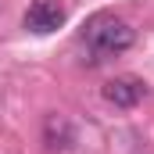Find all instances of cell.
Listing matches in <instances>:
<instances>
[{
    "instance_id": "3",
    "label": "cell",
    "mask_w": 154,
    "mask_h": 154,
    "mask_svg": "<svg viewBox=\"0 0 154 154\" xmlns=\"http://www.w3.org/2000/svg\"><path fill=\"white\" fill-rule=\"evenodd\" d=\"M104 97H108L115 108H133V104L143 97V86H140L136 79H111V82L104 86Z\"/></svg>"
},
{
    "instance_id": "2",
    "label": "cell",
    "mask_w": 154,
    "mask_h": 154,
    "mask_svg": "<svg viewBox=\"0 0 154 154\" xmlns=\"http://www.w3.org/2000/svg\"><path fill=\"white\" fill-rule=\"evenodd\" d=\"M65 25V7L61 0H36L29 11H25V29L32 32H54Z\"/></svg>"
},
{
    "instance_id": "1",
    "label": "cell",
    "mask_w": 154,
    "mask_h": 154,
    "mask_svg": "<svg viewBox=\"0 0 154 154\" xmlns=\"http://www.w3.org/2000/svg\"><path fill=\"white\" fill-rule=\"evenodd\" d=\"M86 39L97 47V54H122L125 47H133L136 32L125 25V22H115L108 14H97L90 25H86Z\"/></svg>"
}]
</instances>
